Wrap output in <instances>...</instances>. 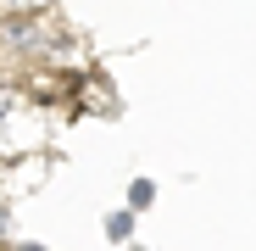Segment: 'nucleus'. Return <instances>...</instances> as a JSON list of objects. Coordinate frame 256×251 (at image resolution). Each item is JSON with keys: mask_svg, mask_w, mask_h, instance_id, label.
<instances>
[{"mask_svg": "<svg viewBox=\"0 0 256 251\" xmlns=\"http://www.w3.org/2000/svg\"><path fill=\"white\" fill-rule=\"evenodd\" d=\"M150 195H156V190H150V184H145V179H140V184H134V190H128V201H134V206H150Z\"/></svg>", "mask_w": 256, "mask_h": 251, "instance_id": "f257e3e1", "label": "nucleus"}, {"mask_svg": "<svg viewBox=\"0 0 256 251\" xmlns=\"http://www.w3.org/2000/svg\"><path fill=\"white\" fill-rule=\"evenodd\" d=\"M106 234H112V240H128V212H117V218L106 223Z\"/></svg>", "mask_w": 256, "mask_h": 251, "instance_id": "f03ea898", "label": "nucleus"}]
</instances>
